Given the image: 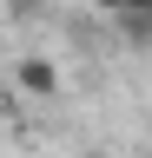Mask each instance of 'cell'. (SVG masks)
<instances>
[{
  "label": "cell",
  "mask_w": 152,
  "mask_h": 158,
  "mask_svg": "<svg viewBox=\"0 0 152 158\" xmlns=\"http://www.w3.org/2000/svg\"><path fill=\"white\" fill-rule=\"evenodd\" d=\"M13 86H20L27 99H60V66L40 59V53H27L20 66H13Z\"/></svg>",
  "instance_id": "6da1fadb"
},
{
  "label": "cell",
  "mask_w": 152,
  "mask_h": 158,
  "mask_svg": "<svg viewBox=\"0 0 152 158\" xmlns=\"http://www.w3.org/2000/svg\"><path fill=\"white\" fill-rule=\"evenodd\" d=\"M119 27H126L132 46H152V13H119Z\"/></svg>",
  "instance_id": "7a4b0ae2"
},
{
  "label": "cell",
  "mask_w": 152,
  "mask_h": 158,
  "mask_svg": "<svg viewBox=\"0 0 152 158\" xmlns=\"http://www.w3.org/2000/svg\"><path fill=\"white\" fill-rule=\"evenodd\" d=\"M119 13H152V0H126V7H119Z\"/></svg>",
  "instance_id": "3957f363"
},
{
  "label": "cell",
  "mask_w": 152,
  "mask_h": 158,
  "mask_svg": "<svg viewBox=\"0 0 152 158\" xmlns=\"http://www.w3.org/2000/svg\"><path fill=\"white\" fill-rule=\"evenodd\" d=\"M93 7H99V13H119V7H126V0H93Z\"/></svg>",
  "instance_id": "277c9868"
},
{
  "label": "cell",
  "mask_w": 152,
  "mask_h": 158,
  "mask_svg": "<svg viewBox=\"0 0 152 158\" xmlns=\"http://www.w3.org/2000/svg\"><path fill=\"white\" fill-rule=\"evenodd\" d=\"M80 158H112V152H80Z\"/></svg>",
  "instance_id": "5b68a950"
},
{
  "label": "cell",
  "mask_w": 152,
  "mask_h": 158,
  "mask_svg": "<svg viewBox=\"0 0 152 158\" xmlns=\"http://www.w3.org/2000/svg\"><path fill=\"white\" fill-rule=\"evenodd\" d=\"M13 7H27V0H13Z\"/></svg>",
  "instance_id": "8992f818"
}]
</instances>
